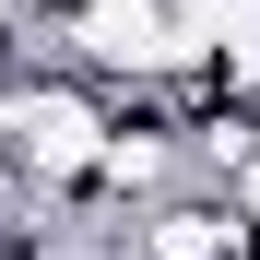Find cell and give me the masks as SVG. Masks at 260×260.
I'll use <instances>...</instances> for the list:
<instances>
[{"mask_svg": "<svg viewBox=\"0 0 260 260\" xmlns=\"http://www.w3.org/2000/svg\"><path fill=\"white\" fill-rule=\"evenodd\" d=\"M248 213L237 189H213V178H178V189H154L142 213H130V260H248Z\"/></svg>", "mask_w": 260, "mask_h": 260, "instance_id": "cell-1", "label": "cell"}]
</instances>
